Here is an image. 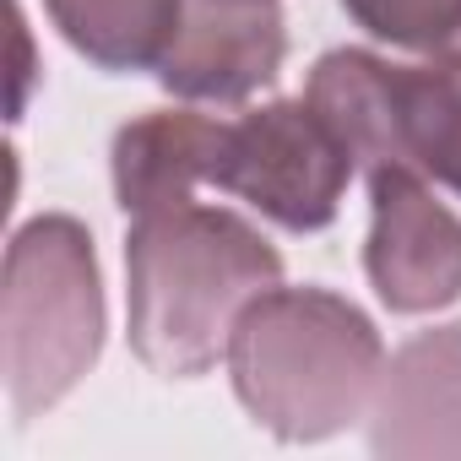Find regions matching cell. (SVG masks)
Masks as SVG:
<instances>
[{
    "instance_id": "obj_1",
    "label": "cell",
    "mask_w": 461,
    "mask_h": 461,
    "mask_svg": "<svg viewBox=\"0 0 461 461\" xmlns=\"http://www.w3.org/2000/svg\"><path fill=\"white\" fill-rule=\"evenodd\" d=\"M131 348L152 375L195 380L228 358L240 315L283 283V256L228 206H168L125 240Z\"/></svg>"
},
{
    "instance_id": "obj_2",
    "label": "cell",
    "mask_w": 461,
    "mask_h": 461,
    "mask_svg": "<svg viewBox=\"0 0 461 461\" xmlns=\"http://www.w3.org/2000/svg\"><path fill=\"white\" fill-rule=\"evenodd\" d=\"M385 348L375 321L326 288H272L228 337V380L245 412L288 445H315L369 418Z\"/></svg>"
},
{
    "instance_id": "obj_3",
    "label": "cell",
    "mask_w": 461,
    "mask_h": 461,
    "mask_svg": "<svg viewBox=\"0 0 461 461\" xmlns=\"http://www.w3.org/2000/svg\"><path fill=\"white\" fill-rule=\"evenodd\" d=\"M104 348V277L93 234L44 212L23 222L6 245L0 277V375L17 418L50 412L82 385Z\"/></svg>"
},
{
    "instance_id": "obj_4",
    "label": "cell",
    "mask_w": 461,
    "mask_h": 461,
    "mask_svg": "<svg viewBox=\"0 0 461 461\" xmlns=\"http://www.w3.org/2000/svg\"><path fill=\"white\" fill-rule=\"evenodd\" d=\"M353 168V152L310 98H277L240 120H222L212 185L250 201L288 234H315L337 217Z\"/></svg>"
},
{
    "instance_id": "obj_5",
    "label": "cell",
    "mask_w": 461,
    "mask_h": 461,
    "mask_svg": "<svg viewBox=\"0 0 461 461\" xmlns=\"http://www.w3.org/2000/svg\"><path fill=\"white\" fill-rule=\"evenodd\" d=\"M364 272L396 315H434L461 299V217L429 195L418 168L369 174Z\"/></svg>"
},
{
    "instance_id": "obj_6",
    "label": "cell",
    "mask_w": 461,
    "mask_h": 461,
    "mask_svg": "<svg viewBox=\"0 0 461 461\" xmlns=\"http://www.w3.org/2000/svg\"><path fill=\"white\" fill-rule=\"evenodd\" d=\"M288 28L277 0H185L158 82L185 104H245L277 82Z\"/></svg>"
},
{
    "instance_id": "obj_7",
    "label": "cell",
    "mask_w": 461,
    "mask_h": 461,
    "mask_svg": "<svg viewBox=\"0 0 461 461\" xmlns=\"http://www.w3.org/2000/svg\"><path fill=\"white\" fill-rule=\"evenodd\" d=\"M369 450L391 461H461V326L402 342L369 402Z\"/></svg>"
},
{
    "instance_id": "obj_8",
    "label": "cell",
    "mask_w": 461,
    "mask_h": 461,
    "mask_svg": "<svg viewBox=\"0 0 461 461\" xmlns=\"http://www.w3.org/2000/svg\"><path fill=\"white\" fill-rule=\"evenodd\" d=\"M217 136H222V120L195 114V109H158V114L131 120L109 152L114 201L131 217L185 206L195 185H212Z\"/></svg>"
},
{
    "instance_id": "obj_9",
    "label": "cell",
    "mask_w": 461,
    "mask_h": 461,
    "mask_svg": "<svg viewBox=\"0 0 461 461\" xmlns=\"http://www.w3.org/2000/svg\"><path fill=\"white\" fill-rule=\"evenodd\" d=\"M304 98L342 136L358 168H407L402 109H396V66L369 50H331L315 60Z\"/></svg>"
},
{
    "instance_id": "obj_10",
    "label": "cell",
    "mask_w": 461,
    "mask_h": 461,
    "mask_svg": "<svg viewBox=\"0 0 461 461\" xmlns=\"http://www.w3.org/2000/svg\"><path fill=\"white\" fill-rule=\"evenodd\" d=\"M185 0H44L60 39L104 71H158Z\"/></svg>"
},
{
    "instance_id": "obj_11",
    "label": "cell",
    "mask_w": 461,
    "mask_h": 461,
    "mask_svg": "<svg viewBox=\"0 0 461 461\" xmlns=\"http://www.w3.org/2000/svg\"><path fill=\"white\" fill-rule=\"evenodd\" d=\"M396 109L407 168L461 195V50H445L423 66H396Z\"/></svg>"
},
{
    "instance_id": "obj_12",
    "label": "cell",
    "mask_w": 461,
    "mask_h": 461,
    "mask_svg": "<svg viewBox=\"0 0 461 461\" xmlns=\"http://www.w3.org/2000/svg\"><path fill=\"white\" fill-rule=\"evenodd\" d=\"M342 12L369 39L412 55L461 50V0H342Z\"/></svg>"
}]
</instances>
